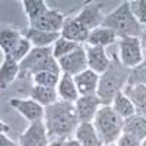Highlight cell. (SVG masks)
Masks as SVG:
<instances>
[{"instance_id":"cell-39","label":"cell","mask_w":146,"mask_h":146,"mask_svg":"<svg viewBox=\"0 0 146 146\" xmlns=\"http://www.w3.org/2000/svg\"><path fill=\"white\" fill-rule=\"evenodd\" d=\"M140 146H146V139H145V140H143V142L140 143Z\"/></svg>"},{"instance_id":"cell-35","label":"cell","mask_w":146,"mask_h":146,"mask_svg":"<svg viewBox=\"0 0 146 146\" xmlns=\"http://www.w3.org/2000/svg\"><path fill=\"white\" fill-rule=\"evenodd\" d=\"M64 146H82V145L78 142V139H72V137H69V139L64 140Z\"/></svg>"},{"instance_id":"cell-37","label":"cell","mask_w":146,"mask_h":146,"mask_svg":"<svg viewBox=\"0 0 146 146\" xmlns=\"http://www.w3.org/2000/svg\"><path fill=\"white\" fill-rule=\"evenodd\" d=\"M0 126H2V130H3L2 133H5V130H6V131L9 130V127H7V126H5V123H3V121H2V124H0Z\"/></svg>"},{"instance_id":"cell-16","label":"cell","mask_w":146,"mask_h":146,"mask_svg":"<svg viewBox=\"0 0 146 146\" xmlns=\"http://www.w3.org/2000/svg\"><path fill=\"white\" fill-rule=\"evenodd\" d=\"M75 139L82 146H104L105 143L100 137L94 123H79L76 131H75Z\"/></svg>"},{"instance_id":"cell-14","label":"cell","mask_w":146,"mask_h":146,"mask_svg":"<svg viewBox=\"0 0 146 146\" xmlns=\"http://www.w3.org/2000/svg\"><path fill=\"white\" fill-rule=\"evenodd\" d=\"M76 83V88L80 96L83 95H96V91H98V85H100V75L95 73L91 69L83 70L79 75L73 76Z\"/></svg>"},{"instance_id":"cell-5","label":"cell","mask_w":146,"mask_h":146,"mask_svg":"<svg viewBox=\"0 0 146 146\" xmlns=\"http://www.w3.org/2000/svg\"><path fill=\"white\" fill-rule=\"evenodd\" d=\"M118 58L121 64L127 69H133L143 62V50L140 38L127 36L118 41Z\"/></svg>"},{"instance_id":"cell-34","label":"cell","mask_w":146,"mask_h":146,"mask_svg":"<svg viewBox=\"0 0 146 146\" xmlns=\"http://www.w3.org/2000/svg\"><path fill=\"white\" fill-rule=\"evenodd\" d=\"M140 44H142V50L146 51V27L142 29V34H140Z\"/></svg>"},{"instance_id":"cell-20","label":"cell","mask_w":146,"mask_h":146,"mask_svg":"<svg viewBox=\"0 0 146 146\" xmlns=\"http://www.w3.org/2000/svg\"><path fill=\"white\" fill-rule=\"evenodd\" d=\"M57 94L63 101H69V102H76L79 100V92L76 88V83L73 76L67 75V73H62L60 76V82L57 85Z\"/></svg>"},{"instance_id":"cell-9","label":"cell","mask_w":146,"mask_h":146,"mask_svg":"<svg viewBox=\"0 0 146 146\" xmlns=\"http://www.w3.org/2000/svg\"><path fill=\"white\" fill-rule=\"evenodd\" d=\"M9 105L29 123H35L38 120H44L45 108L34 100H23V98H10Z\"/></svg>"},{"instance_id":"cell-26","label":"cell","mask_w":146,"mask_h":146,"mask_svg":"<svg viewBox=\"0 0 146 146\" xmlns=\"http://www.w3.org/2000/svg\"><path fill=\"white\" fill-rule=\"evenodd\" d=\"M22 6H23V12H25V15L28 16L29 21L38 18L41 13H44L48 9L44 0H23Z\"/></svg>"},{"instance_id":"cell-21","label":"cell","mask_w":146,"mask_h":146,"mask_svg":"<svg viewBox=\"0 0 146 146\" xmlns=\"http://www.w3.org/2000/svg\"><path fill=\"white\" fill-rule=\"evenodd\" d=\"M51 54H53V47H45V48L34 47L32 50L29 51V54L19 63L21 75H23V73H29L42 58H45L47 56H51Z\"/></svg>"},{"instance_id":"cell-24","label":"cell","mask_w":146,"mask_h":146,"mask_svg":"<svg viewBox=\"0 0 146 146\" xmlns=\"http://www.w3.org/2000/svg\"><path fill=\"white\" fill-rule=\"evenodd\" d=\"M22 38V32L13 28H3L0 31V50L3 56H9Z\"/></svg>"},{"instance_id":"cell-8","label":"cell","mask_w":146,"mask_h":146,"mask_svg":"<svg viewBox=\"0 0 146 146\" xmlns=\"http://www.w3.org/2000/svg\"><path fill=\"white\" fill-rule=\"evenodd\" d=\"M58 64H60V69H62V73H67L70 76L79 75V73L88 69L86 50L80 45L75 51H72L67 56L58 58Z\"/></svg>"},{"instance_id":"cell-4","label":"cell","mask_w":146,"mask_h":146,"mask_svg":"<svg viewBox=\"0 0 146 146\" xmlns=\"http://www.w3.org/2000/svg\"><path fill=\"white\" fill-rule=\"evenodd\" d=\"M92 123L104 143H114L123 135L124 120L114 111L111 105H102Z\"/></svg>"},{"instance_id":"cell-33","label":"cell","mask_w":146,"mask_h":146,"mask_svg":"<svg viewBox=\"0 0 146 146\" xmlns=\"http://www.w3.org/2000/svg\"><path fill=\"white\" fill-rule=\"evenodd\" d=\"M0 146H19V143L13 142L10 137H7L5 133L0 135Z\"/></svg>"},{"instance_id":"cell-2","label":"cell","mask_w":146,"mask_h":146,"mask_svg":"<svg viewBox=\"0 0 146 146\" xmlns=\"http://www.w3.org/2000/svg\"><path fill=\"white\" fill-rule=\"evenodd\" d=\"M129 73L130 69L121 64L117 56H113L110 69L100 76V85L96 91V95L101 100L102 105H111L115 95L123 91V88H126L124 85H127Z\"/></svg>"},{"instance_id":"cell-25","label":"cell","mask_w":146,"mask_h":146,"mask_svg":"<svg viewBox=\"0 0 146 146\" xmlns=\"http://www.w3.org/2000/svg\"><path fill=\"white\" fill-rule=\"evenodd\" d=\"M111 107H113V110L114 111L123 118V120H126V118H129V117H131V115H135L136 114V111H135V105H133V102L129 100V96L121 91V92H118L117 95H115V98L113 100V102H111Z\"/></svg>"},{"instance_id":"cell-13","label":"cell","mask_w":146,"mask_h":146,"mask_svg":"<svg viewBox=\"0 0 146 146\" xmlns=\"http://www.w3.org/2000/svg\"><path fill=\"white\" fill-rule=\"evenodd\" d=\"M85 50H86V57H88V69L98 73L100 76L110 69L111 58L107 56V51L104 47L88 45Z\"/></svg>"},{"instance_id":"cell-28","label":"cell","mask_w":146,"mask_h":146,"mask_svg":"<svg viewBox=\"0 0 146 146\" xmlns=\"http://www.w3.org/2000/svg\"><path fill=\"white\" fill-rule=\"evenodd\" d=\"M60 76L62 75H57V73H53V72H41V73L34 75L32 80H34L35 85H38V86L57 88V85L60 82Z\"/></svg>"},{"instance_id":"cell-11","label":"cell","mask_w":146,"mask_h":146,"mask_svg":"<svg viewBox=\"0 0 146 146\" xmlns=\"http://www.w3.org/2000/svg\"><path fill=\"white\" fill-rule=\"evenodd\" d=\"M76 16L86 29H89V31L96 29L98 27L102 25V21H104V15L101 12V3H98V2L86 3Z\"/></svg>"},{"instance_id":"cell-6","label":"cell","mask_w":146,"mask_h":146,"mask_svg":"<svg viewBox=\"0 0 146 146\" xmlns=\"http://www.w3.org/2000/svg\"><path fill=\"white\" fill-rule=\"evenodd\" d=\"M50 136L45 127L44 120L29 123L27 130L19 136V146H48Z\"/></svg>"},{"instance_id":"cell-30","label":"cell","mask_w":146,"mask_h":146,"mask_svg":"<svg viewBox=\"0 0 146 146\" xmlns=\"http://www.w3.org/2000/svg\"><path fill=\"white\" fill-rule=\"evenodd\" d=\"M32 48H34V45H32L27 38H23V36H22L21 41H19V42L16 44V47L13 48V51H12L7 57H12L13 60H16L18 63H21L22 60L29 54V51L32 50Z\"/></svg>"},{"instance_id":"cell-18","label":"cell","mask_w":146,"mask_h":146,"mask_svg":"<svg viewBox=\"0 0 146 146\" xmlns=\"http://www.w3.org/2000/svg\"><path fill=\"white\" fill-rule=\"evenodd\" d=\"M19 75H21L19 63L12 57L5 56V58L2 60V66H0V88L6 89Z\"/></svg>"},{"instance_id":"cell-1","label":"cell","mask_w":146,"mask_h":146,"mask_svg":"<svg viewBox=\"0 0 146 146\" xmlns=\"http://www.w3.org/2000/svg\"><path fill=\"white\" fill-rule=\"evenodd\" d=\"M44 123L50 137L69 139L79 126L75 102L60 100L53 105L45 107Z\"/></svg>"},{"instance_id":"cell-19","label":"cell","mask_w":146,"mask_h":146,"mask_svg":"<svg viewBox=\"0 0 146 146\" xmlns=\"http://www.w3.org/2000/svg\"><path fill=\"white\" fill-rule=\"evenodd\" d=\"M123 133L143 142L146 139V117L135 114L126 118L123 124Z\"/></svg>"},{"instance_id":"cell-23","label":"cell","mask_w":146,"mask_h":146,"mask_svg":"<svg viewBox=\"0 0 146 146\" xmlns=\"http://www.w3.org/2000/svg\"><path fill=\"white\" fill-rule=\"evenodd\" d=\"M29 95H31V100L41 104L44 108L57 102V96H58L57 88H47V86H38V85H34L31 88Z\"/></svg>"},{"instance_id":"cell-38","label":"cell","mask_w":146,"mask_h":146,"mask_svg":"<svg viewBox=\"0 0 146 146\" xmlns=\"http://www.w3.org/2000/svg\"><path fill=\"white\" fill-rule=\"evenodd\" d=\"M104 146H117V145H114V143H105Z\"/></svg>"},{"instance_id":"cell-10","label":"cell","mask_w":146,"mask_h":146,"mask_svg":"<svg viewBox=\"0 0 146 146\" xmlns=\"http://www.w3.org/2000/svg\"><path fill=\"white\" fill-rule=\"evenodd\" d=\"M79 123H92L98 110L102 107L98 95H83L75 102Z\"/></svg>"},{"instance_id":"cell-12","label":"cell","mask_w":146,"mask_h":146,"mask_svg":"<svg viewBox=\"0 0 146 146\" xmlns=\"http://www.w3.org/2000/svg\"><path fill=\"white\" fill-rule=\"evenodd\" d=\"M89 29H86L82 22L78 19V16H69L64 21V25L62 28V38L73 41V42H86L88 41V36H89Z\"/></svg>"},{"instance_id":"cell-31","label":"cell","mask_w":146,"mask_h":146,"mask_svg":"<svg viewBox=\"0 0 146 146\" xmlns=\"http://www.w3.org/2000/svg\"><path fill=\"white\" fill-rule=\"evenodd\" d=\"M130 9L140 25H146V0H133L130 2Z\"/></svg>"},{"instance_id":"cell-29","label":"cell","mask_w":146,"mask_h":146,"mask_svg":"<svg viewBox=\"0 0 146 146\" xmlns=\"http://www.w3.org/2000/svg\"><path fill=\"white\" fill-rule=\"evenodd\" d=\"M127 85H145L146 86V58H143V62L136 67L130 69Z\"/></svg>"},{"instance_id":"cell-15","label":"cell","mask_w":146,"mask_h":146,"mask_svg":"<svg viewBox=\"0 0 146 146\" xmlns=\"http://www.w3.org/2000/svg\"><path fill=\"white\" fill-rule=\"evenodd\" d=\"M22 36L27 38L34 47H40V48H45L50 47L51 44L54 45L56 41L62 36L60 32H47V31H40V29H34V28H25L22 29Z\"/></svg>"},{"instance_id":"cell-36","label":"cell","mask_w":146,"mask_h":146,"mask_svg":"<svg viewBox=\"0 0 146 146\" xmlns=\"http://www.w3.org/2000/svg\"><path fill=\"white\" fill-rule=\"evenodd\" d=\"M64 140L66 139H54V140L50 142L48 146H64Z\"/></svg>"},{"instance_id":"cell-32","label":"cell","mask_w":146,"mask_h":146,"mask_svg":"<svg viewBox=\"0 0 146 146\" xmlns=\"http://www.w3.org/2000/svg\"><path fill=\"white\" fill-rule=\"evenodd\" d=\"M140 143H142L140 140L131 137L129 135H124V133L117 140V146H140Z\"/></svg>"},{"instance_id":"cell-27","label":"cell","mask_w":146,"mask_h":146,"mask_svg":"<svg viewBox=\"0 0 146 146\" xmlns=\"http://www.w3.org/2000/svg\"><path fill=\"white\" fill-rule=\"evenodd\" d=\"M79 47H80V44L69 41V40H64V38L60 36V38L56 41V44L53 45V56H54V58L58 60V58L67 56L69 53L75 51L76 48H79Z\"/></svg>"},{"instance_id":"cell-7","label":"cell","mask_w":146,"mask_h":146,"mask_svg":"<svg viewBox=\"0 0 146 146\" xmlns=\"http://www.w3.org/2000/svg\"><path fill=\"white\" fill-rule=\"evenodd\" d=\"M64 21L66 18L62 12L56 9H47L38 18L29 21V27L34 29L47 31V32H62Z\"/></svg>"},{"instance_id":"cell-22","label":"cell","mask_w":146,"mask_h":146,"mask_svg":"<svg viewBox=\"0 0 146 146\" xmlns=\"http://www.w3.org/2000/svg\"><path fill=\"white\" fill-rule=\"evenodd\" d=\"M117 40V35L105 27H98L96 29H92L89 32L88 36V45H95V47H107V45H111L114 41Z\"/></svg>"},{"instance_id":"cell-3","label":"cell","mask_w":146,"mask_h":146,"mask_svg":"<svg viewBox=\"0 0 146 146\" xmlns=\"http://www.w3.org/2000/svg\"><path fill=\"white\" fill-rule=\"evenodd\" d=\"M102 27L111 29L117 38H127V36H140L142 34V25L135 18L133 12L130 9V2L120 3L113 12L104 16Z\"/></svg>"},{"instance_id":"cell-17","label":"cell","mask_w":146,"mask_h":146,"mask_svg":"<svg viewBox=\"0 0 146 146\" xmlns=\"http://www.w3.org/2000/svg\"><path fill=\"white\" fill-rule=\"evenodd\" d=\"M135 105V111L146 117V86L145 85H126L123 91Z\"/></svg>"}]
</instances>
